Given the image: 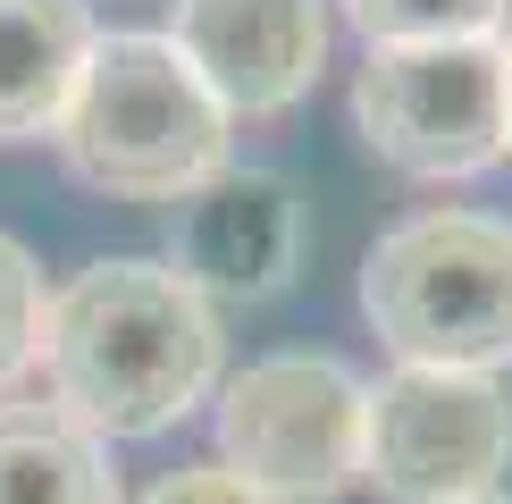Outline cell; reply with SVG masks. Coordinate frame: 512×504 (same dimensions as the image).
Segmentation results:
<instances>
[{
  "instance_id": "cell-10",
  "label": "cell",
  "mask_w": 512,
  "mask_h": 504,
  "mask_svg": "<svg viewBox=\"0 0 512 504\" xmlns=\"http://www.w3.org/2000/svg\"><path fill=\"white\" fill-rule=\"evenodd\" d=\"M0 504H126L110 446L51 395H0Z\"/></svg>"
},
{
  "instance_id": "cell-7",
  "label": "cell",
  "mask_w": 512,
  "mask_h": 504,
  "mask_svg": "<svg viewBox=\"0 0 512 504\" xmlns=\"http://www.w3.org/2000/svg\"><path fill=\"white\" fill-rule=\"evenodd\" d=\"M168 269L219 303H269L303 269V194L277 168H236L202 177L194 194L168 202Z\"/></svg>"
},
{
  "instance_id": "cell-5",
  "label": "cell",
  "mask_w": 512,
  "mask_h": 504,
  "mask_svg": "<svg viewBox=\"0 0 512 504\" xmlns=\"http://www.w3.org/2000/svg\"><path fill=\"white\" fill-rule=\"evenodd\" d=\"M353 126L395 177H479L512 152L504 42H429L370 51L353 76Z\"/></svg>"
},
{
  "instance_id": "cell-11",
  "label": "cell",
  "mask_w": 512,
  "mask_h": 504,
  "mask_svg": "<svg viewBox=\"0 0 512 504\" xmlns=\"http://www.w3.org/2000/svg\"><path fill=\"white\" fill-rule=\"evenodd\" d=\"M370 51H429V42H504L512 0H336Z\"/></svg>"
},
{
  "instance_id": "cell-1",
  "label": "cell",
  "mask_w": 512,
  "mask_h": 504,
  "mask_svg": "<svg viewBox=\"0 0 512 504\" xmlns=\"http://www.w3.org/2000/svg\"><path fill=\"white\" fill-rule=\"evenodd\" d=\"M219 311L168 261H93L42 311L34 370L51 378V404L110 437H160L219 387Z\"/></svg>"
},
{
  "instance_id": "cell-4",
  "label": "cell",
  "mask_w": 512,
  "mask_h": 504,
  "mask_svg": "<svg viewBox=\"0 0 512 504\" xmlns=\"http://www.w3.org/2000/svg\"><path fill=\"white\" fill-rule=\"evenodd\" d=\"M370 378L336 353H261L219 387V462L269 504H336L361 488Z\"/></svg>"
},
{
  "instance_id": "cell-12",
  "label": "cell",
  "mask_w": 512,
  "mask_h": 504,
  "mask_svg": "<svg viewBox=\"0 0 512 504\" xmlns=\"http://www.w3.org/2000/svg\"><path fill=\"white\" fill-rule=\"evenodd\" d=\"M42 311H51V286H42L34 252L0 227V395H17V378L34 370V353H42Z\"/></svg>"
},
{
  "instance_id": "cell-8",
  "label": "cell",
  "mask_w": 512,
  "mask_h": 504,
  "mask_svg": "<svg viewBox=\"0 0 512 504\" xmlns=\"http://www.w3.org/2000/svg\"><path fill=\"white\" fill-rule=\"evenodd\" d=\"M168 42L227 118H286L328 68V0H168Z\"/></svg>"
},
{
  "instance_id": "cell-2",
  "label": "cell",
  "mask_w": 512,
  "mask_h": 504,
  "mask_svg": "<svg viewBox=\"0 0 512 504\" xmlns=\"http://www.w3.org/2000/svg\"><path fill=\"white\" fill-rule=\"evenodd\" d=\"M236 118L210 101L168 34H101L59 110L51 143L76 185L110 202H177L227 168Z\"/></svg>"
},
{
  "instance_id": "cell-9",
  "label": "cell",
  "mask_w": 512,
  "mask_h": 504,
  "mask_svg": "<svg viewBox=\"0 0 512 504\" xmlns=\"http://www.w3.org/2000/svg\"><path fill=\"white\" fill-rule=\"evenodd\" d=\"M93 42V0H0V152L59 126Z\"/></svg>"
},
{
  "instance_id": "cell-14",
  "label": "cell",
  "mask_w": 512,
  "mask_h": 504,
  "mask_svg": "<svg viewBox=\"0 0 512 504\" xmlns=\"http://www.w3.org/2000/svg\"><path fill=\"white\" fill-rule=\"evenodd\" d=\"M504 84H512V34H504Z\"/></svg>"
},
{
  "instance_id": "cell-15",
  "label": "cell",
  "mask_w": 512,
  "mask_h": 504,
  "mask_svg": "<svg viewBox=\"0 0 512 504\" xmlns=\"http://www.w3.org/2000/svg\"><path fill=\"white\" fill-rule=\"evenodd\" d=\"M471 504H512V496H471Z\"/></svg>"
},
{
  "instance_id": "cell-3",
  "label": "cell",
  "mask_w": 512,
  "mask_h": 504,
  "mask_svg": "<svg viewBox=\"0 0 512 504\" xmlns=\"http://www.w3.org/2000/svg\"><path fill=\"white\" fill-rule=\"evenodd\" d=\"M361 311L403 370H512V219L412 210L361 261Z\"/></svg>"
},
{
  "instance_id": "cell-13",
  "label": "cell",
  "mask_w": 512,
  "mask_h": 504,
  "mask_svg": "<svg viewBox=\"0 0 512 504\" xmlns=\"http://www.w3.org/2000/svg\"><path fill=\"white\" fill-rule=\"evenodd\" d=\"M135 504H269V496L244 488L227 462H177V471H160Z\"/></svg>"
},
{
  "instance_id": "cell-6",
  "label": "cell",
  "mask_w": 512,
  "mask_h": 504,
  "mask_svg": "<svg viewBox=\"0 0 512 504\" xmlns=\"http://www.w3.org/2000/svg\"><path fill=\"white\" fill-rule=\"evenodd\" d=\"M512 471V395L471 370H387L361 412V488L387 504H471Z\"/></svg>"
}]
</instances>
